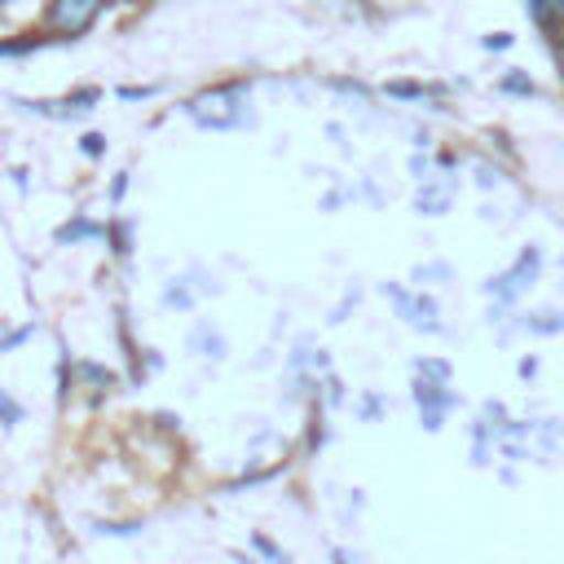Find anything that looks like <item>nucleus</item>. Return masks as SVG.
<instances>
[{
  "label": "nucleus",
  "instance_id": "f257e3e1",
  "mask_svg": "<svg viewBox=\"0 0 564 564\" xmlns=\"http://www.w3.org/2000/svg\"><path fill=\"white\" fill-rule=\"evenodd\" d=\"M189 119L207 132H229V128H242L251 119V106H247V84L234 79V84H216L207 93H198L189 106Z\"/></svg>",
  "mask_w": 564,
  "mask_h": 564
},
{
  "label": "nucleus",
  "instance_id": "f03ea898",
  "mask_svg": "<svg viewBox=\"0 0 564 564\" xmlns=\"http://www.w3.org/2000/svg\"><path fill=\"white\" fill-rule=\"evenodd\" d=\"M538 273H542V251H538V247H524L511 269H502L498 278L485 282V291H489L498 304H516V300L538 282Z\"/></svg>",
  "mask_w": 564,
  "mask_h": 564
},
{
  "label": "nucleus",
  "instance_id": "7ed1b4c3",
  "mask_svg": "<svg viewBox=\"0 0 564 564\" xmlns=\"http://www.w3.org/2000/svg\"><path fill=\"white\" fill-rule=\"evenodd\" d=\"M110 0H48L44 9V31L62 35V40H75L79 31H88L97 22V13L106 9Z\"/></svg>",
  "mask_w": 564,
  "mask_h": 564
},
{
  "label": "nucleus",
  "instance_id": "20e7f679",
  "mask_svg": "<svg viewBox=\"0 0 564 564\" xmlns=\"http://www.w3.org/2000/svg\"><path fill=\"white\" fill-rule=\"evenodd\" d=\"M383 295L397 304V313H401L414 330H441V322H436V300H432V295L405 291V286H397V282H383Z\"/></svg>",
  "mask_w": 564,
  "mask_h": 564
},
{
  "label": "nucleus",
  "instance_id": "39448f33",
  "mask_svg": "<svg viewBox=\"0 0 564 564\" xmlns=\"http://www.w3.org/2000/svg\"><path fill=\"white\" fill-rule=\"evenodd\" d=\"M414 405H419V419H423V427H427V432H436V427L445 423L449 405H454V392H449V383H441V379L414 375Z\"/></svg>",
  "mask_w": 564,
  "mask_h": 564
},
{
  "label": "nucleus",
  "instance_id": "423d86ee",
  "mask_svg": "<svg viewBox=\"0 0 564 564\" xmlns=\"http://www.w3.org/2000/svg\"><path fill=\"white\" fill-rule=\"evenodd\" d=\"M449 203H454V185L449 181H436V176H423V189L414 194V207L423 216H445Z\"/></svg>",
  "mask_w": 564,
  "mask_h": 564
},
{
  "label": "nucleus",
  "instance_id": "0eeeda50",
  "mask_svg": "<svg viewBox=\"0 0 564 564\" xmlns=\"http://www.w3.org/2000/svg\"><path fill=\"white\" fill-rule=\"evenodd\" d=\"M524 4H529V13H533V22H538V26H542V31L551 35V40H560V31H564V26H560V18H555V9H551V0H524Z\"/></svg>",
  "mask_w": 564,
  "mask_h": 564
},
{
  "label": "nucleus",
  "instance_id": "6e6552de",
  "mask_svg": "<svg viewBox=\"0 0 564 564\" xmlns=\"http://www.w3.org/2000/svg\"><path fill=\"white\" fill-rule=\"evenodd\" d=\"M524 326H529L533 335H555V330H564V313L542 308V313H529V317H524Z\"/></svg>",
  "mask_w": 564,
  "mask_h": 564
},
{
  "label": "nucleus",
  "instance_id": "1a4fd4ad",
  "mask_svg": "<svg viewBox=\"0 0 564 564\" xmlns=\"http://www.w3.org/2000/svg\"><path fill=\"white\" fill-rule=\"evenodd\" d=\"M498 88H502V93H520V97H533V93H538V88H533V79H529L524 70H516V66L498 79Z\"/></svg>",
  "mask_w": 564,
  "mask_h": 564
},
{
  "label": "nucleus",
  "instance_id": "9d476101",
  "mask_svg": "<svg viewBox=\"0 0 564 564\" xmlns=\"http://www.w3.org/2000/svg\"><path fill=\"white\" fill-rule=\"evenodd\" d=\"M97 234H101V225H93V220H70V225L57 229L62 242H70V238H97Z\"/></svg>",
  "mask_w": 564,
  "mask_h": 564
},
{
  "label": "nucleus",
  "instance_id": "9b49d317",
  "mask_svg": "<svg viewBox=\"0 0 564 564\" xmlns=\"http://www.w3.org/2000/svg\"><path fill=\"white\" fill-rule=\"evenodd\" d=\"M432 88H423V84H410V79H392L388 84V97H410V101H423Z\"/></svg>",
  "mask_w": 564,
  "mask_h": 564
},
{
  "label": "nucleus",
  "instance_id": "f8f14e48",
  "mask_svg": "<svg viewBox=\"0 0 564 564\" xmlns=\"http://www.w3.org/2000/svg\"><path fill=\"white\" fill-rule=\"evenodd\" d=\"M414 375H427V379H441V383H449V366H445V361H436V357H423V361L414 366Z\"/></svg>",
  "mask_w": 564,
  "mask_h": 564
},
{
  "label": "nucleus",
  "instance_id": "ddd939ff",
  "mask_svg": "<svg viewBox=\"0 0 564 564\" xmlns=\"http://www.w3.org/2000/svg\"><path fill=\"white\" fill-rule=\"evenodd\" d=\"M79 379H84V383H101V388H110V370L88 366V361H79Z\"/></svg>",
  "mask_w": 564,
  "mask_h": 564
},
{
  "label": "nucleus",
  "instance_id": "4468645a",
  "mask_svg": "<svg viewBox=\"0 0 564 564\" xmlns=\"http://www.w3.org/2000/svg\"><path fill=\"white\" fill-rule=\"evenodd\" d=\"M79 150H84V154H88V159H97V154H101V150H106V137H101V132H88V137H84V141H79Z\"/></svg>",
  "mask_w": 564,
  "mask_h": 564
},
{
  "label": "nucleus",
  "instance_id": "2eb2a0df",
  "mask_svg": "<svg viewBox=\"0 0 564 564\" xmlns=\"http://www.w3.org/2000/svg\"><path fill=\"white\" fill-rule=\"evenodd\" d=\"M40 44H44V40H4V44H0V57H4V53H31V48H40Z\"/></svg>",
  "mask_w": 564,
  "mask_h": 564
},
{
  "label": "nucleus",
  "instance_id": "dca6fc26",
  "mask_svg": "<svg viewBox=\"0 0 564 564\" xmlns=\"http://www.w3.org/2000/svg\"><path fill=\"white\" fill-rule=\"evenodd\" d=\"M18 419H22V410H18V405H13V401L0 392V423H4V427H13Z\"/></svg>",
  "mask_w": 564,
  "mask_h": 564
},
{
  "label": "nucleus",
  "instance_id": "f3484780",
  "mask_svg": "<svg viewBox=\"0 0 564 564\" xmlns=\"http://www.w3.org/2000/svg\"><path fill=\"white\" fill-rule=\"evenodd\" d=\"M256 546H260V551H264V555H269L273 564H286V555H282V551H278V546H273V542H269L264 533H256Z\"/></svg>",
  "mask_w": 564,
  "mask_h": 564
},
{
  "label": "nucleus",
  "instance_id": "a211bd4d",
  "mask_svg": "<svg viewBox=\"0 0 564 564\" xmlns=\"http://www.w3.org/2000/svg\"><path fill=\"white\" fill-rule=\"evenodd\" d=\"M476 181L489 189V185H498V167H489V163H476Z\"/></svg>",
  "mask_w": 564,
  "mask_h": 564
},
{
  "label": "nucleus",
  "instance_id": "6ab92c4d",
  "mask_svg": "<svg viewBox=\"0 0 564 564\" xmlns=\"http://www.w3.org/2000/svg\"><path fill=\"white\" fill-rule=\"evenodd\" d=\"M480 44H485V48H511V35H507V31H498V35H485Z\"/></svg>",
  "mask_w": 564,
  "mask_h": 564
},
{
  "label": "nucleus",
  "instance_id": "aec40b11",
  "mask_svg": "<svg viewBox=\"0 0 564 564\" xmlns=\"http://www.w3.org/2000/svg\"><path fill=\"white\" fill-rule=\"evenodd\" d=\"M445 273H449L445 264H427V269H414V278H419V282H423V278H445Z\"/></svg>",
  "mask_w": 564,
  "mask_h": 564
},
{
  "label": "nucleus",
  "instance_id": "412c9836",
  "mask_svg": "<svg viewBox=\"0 0 564 564\" xmlns=\"http://www.w3.org/2000/svg\"><path fill=\"white\" fill-rule=\"evenodd\" d=\"M154 88H119V97H128V101H137V97H150Z\"/></svg>",
  "mask_w": 564,
  "mask_h": 564
},
{
  "label": "nucleus",
  "instance_id": "4be33fe9",
  "mask_svg": "<svg viewBox=\"0 0 564 564\" xmlns=\"http://www.w3.org/2000/svg\"><path fill=\"white\" fill-rule=\"evenodd\" d=\"M123 189H128V176H123V172H119V181H115V185H110V198H123Z\"/></svg>",
  "mask_w": 564,
  "mask_h": 564
},
{
  "label": "nucleus",
  "instance_id": "5701e85b",
  "mask_svg": "<svg viewBox=\"0 0 564 564\" xmlns=\"http://www.w3.org/2000/svg\"><path fill=\"white\" fill-rule=\"evenodd\" d=\"M361 414H366V419H375V414H379V397H366V405H361Z\"/></svg>",
  "mask_w": 564,
  "mask_h": 564
},
{
  "label": "nucleus",
  "instance_id": "b1692460",
  "mask_svg": "<svg viewBox=\"0 0 564 564\" xmlns=\"http://www.w3.org/2000/svg\"><path fill=\"white\" fill-rule=\"evenodd\" d=\"M555 66H560V79H564V44H555Z\"/></svg>",
  "mask_w": 564,
  "mask_h": 564
},
{
  "label": "nucleus",
  "instance_id": "393cba45",
  "mask_svg": "<svg viewBox=\"0 0 564 564\" xmlns=\"http://www.w3.org/2000/svg\"><path fill=\"white\" fill-rule=\"evenodd\" d=\"M551 9H555V18H560V26H564V0H551Z\"/></svg>",
  "mask_w": 564,
  "mask_h": 564
}]
</instances>
